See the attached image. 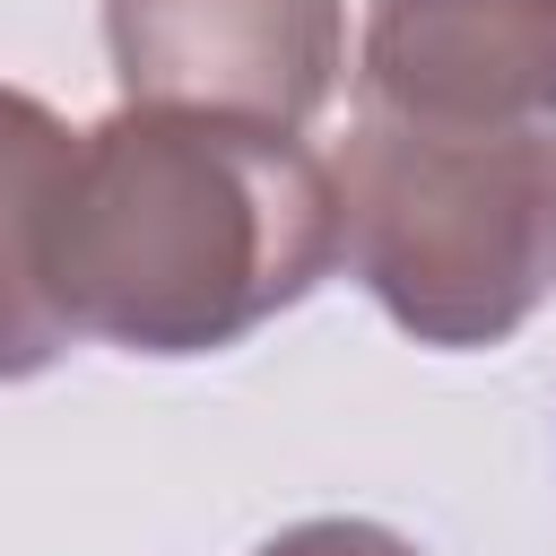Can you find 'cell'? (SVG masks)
<instances>
[{
  "label": "cell",
  "instance_id": "obj_1",
  "mask_svg": "<svg viewBox=\"0 0 556 556\" xmlns=\"http://www.w3.org/2000/svg\"><path fill=\"white\" fill-rule=\"evenodd\" d=\"M339 261L330 165L269 122L122 104L78 130L52 208V295L78 339L208 356L304 304Z\"/></svg>",
  "mask_w": 556,
  "mask_h": 556
},
{
  "label": "cell",
  "instance_id": "obj_2",
  "mask_svg": "<svg viewBox=\"0 0 556 556\" xmlns=\"http://www.w3.org/2000/svg\"><path fill=\"white\" fill-rule=\"evenodd\" d=\"M330 191L339 261L417 348H495L556 287V130L365 113Z\"/></svg>",
  "mask_w": 556,
  "mask_h": 556
},
{
  "label": "cell",
  "instance_id": "obj_3",
  "mask_svg": "<svg viewBox=\"0 0 556 556\" xmlns=\"http://www.w3.org/2000/svg\"><path fill=\"white\" fill-rule=\"evenodd\" d=\"M104 43L130 104L295 130L339 87L348 17L339 0H104Z\"/></svg>",
  "mask_w": 556,
  "mask_h": 556
},
{
  "label": "cell",
  "instance_id": "obj_4",
  "mask_svg": "<svg viewBox=\"0 0 556 556\" xmlns=\"http://www.w3.org/2000/svg\"><path fill=\"white\" fill-rule=\"evenodd\" d=\"M365 96L426 130H547L556 0H374Z\"/></svg>",
  "mask_w": 556,
  "mask_h": 556
},
{
  "label": "cell",
  "instance_id": "obj_5",
  "mask_svg": "<svg viewBox=\"0 0 556 556\" xmlns=\"http://www.w3.org/2000/svg\"><path fill=\"white\" fill-rule=\"evenodd\" d=\"M70 148L78 130L52 104L0 87V382L43 374L78 339L52 295V208L70 182Z\"/></svg>",
  "mask_w": 556,
  "mask_h": 556
},
{
  "label": "cell",
  "instance_id": "obj_6",
  "mask_svg": "<svg viewBox=\"0 0 556 556\" xmlns=\"http://www.w3.org/2000/svg\"><path fill=\"white\" fill-rule=\"evenodd\" d=\"M261 556H417V547L391 539L382 521H295V530H278Z\"/></svg>",
  "mask_w": 556,
  "mask_h": 556
}]
</instances>
